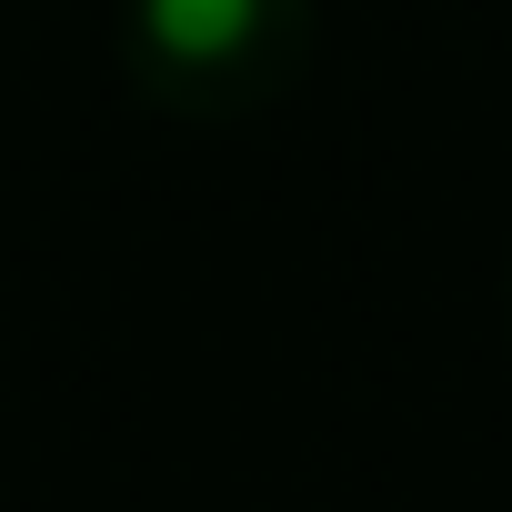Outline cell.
<instances>
[{
	"instance_id": "6da1fadb",
	"label": "cell",
	"mask_w": 512,
	"mask_h": 512,
	"mask_svg": "<svg viewBox=\"0 0 512 512\" xmlns=\"http://www.w3.org/2000/svg\"><path fill=\"white\" fill-rule=\"evenodd\" d=\"M312 0H121V81L171 121H262L312 81Z\"/></svg>"
}]
</instances>
